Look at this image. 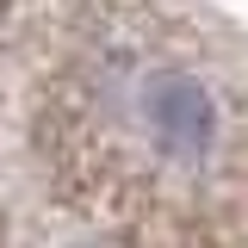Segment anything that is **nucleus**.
Wrapping results in <instances>:
<instances>
[{"instance_id":"nucleus-1","label":"nucleus","mask_w":248,"mask_h":248,"mask_svg":"<svg viewBox=\"0 0 248 248\" xmlns=\"http://www.w3.org/2000/svg\"><path fill=\"white\" fill-rule=\"evenodd\" d=\"M0 13H6V0H0Z\"/></svg>"}]
</instances>
